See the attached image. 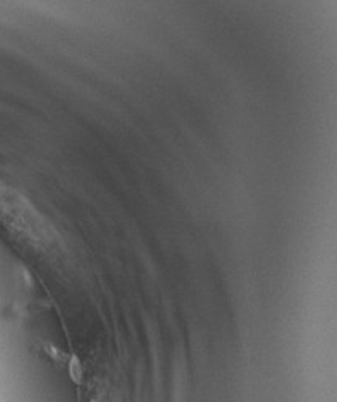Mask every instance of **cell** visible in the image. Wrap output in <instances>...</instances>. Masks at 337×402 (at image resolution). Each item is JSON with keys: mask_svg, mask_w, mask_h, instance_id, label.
I'll use <instances>...</instances> for the list:
<instances>
[{"mask_svg": "<svg viewBox=\"0 0 337 402\" xmlns=\"http://www.w3.org/2000/svg\"><path fill=\"white\" fill-rule=\"evenodd\" d=\"M0 402H2V401H0Z\"/></svg>", "mask_w": 337, "mask_h": 402, "instance_id": "cell-1", "label": "cell"}]
</instances>
